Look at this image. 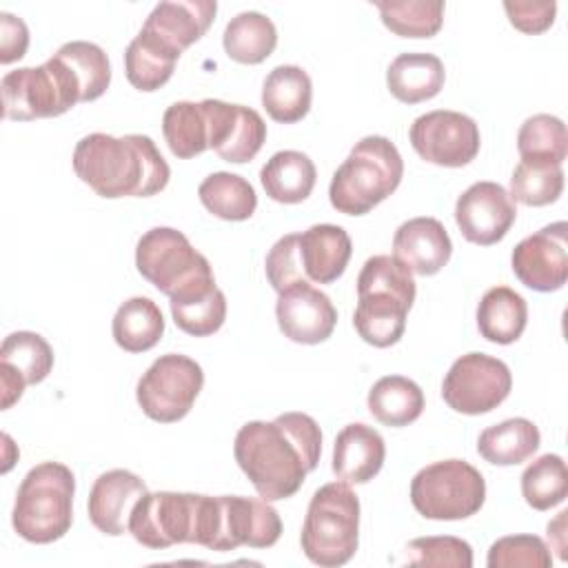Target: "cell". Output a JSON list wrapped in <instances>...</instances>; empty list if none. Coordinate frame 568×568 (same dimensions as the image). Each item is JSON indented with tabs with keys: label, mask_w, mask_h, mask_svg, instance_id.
Segmentation results:
<instances>
[{
	"label": "cell",
	"mask_w": 568,
	"mask_h": 568,
	"mask_svg": "<svg viewBox=\"0 0 568 568\" xmlns=\"http://www.w3.org/2000/svg\"><path fill=\"white\" fill-rule=\"evenodd\" d=\"M322 430L306 413H282L273 422H246L233 444V455L257 495L266 501L293 497L306 475L317 468Z\"/></svg>",
	"instance_id": "obj_1"
},
{
	"label": "cell",
	"mask_w": 568,
	"mask_h": 568,
	"mask_svg": "<svg viewBox=\"0 0 568 568\" xmlns=\"http://www.w3.org/2000/svg\"><path fill=\"white\" fill-rule=\"evenodd\" d=\"M73 171L100 197H151L166 189L171 169L149 135L89 133L73 149Z\"/></svg>",
	"instance_id": "obj_2"
},
{
	"label": "cell",
	"mask_w": 568,
	"mask_h": 568,
	"mask_svg": "<svg viewBox=\"0 0 568 568\" xmlns=\"http://www.w3.org/2000/svg\"><path fill=\"white\" fill-rule=\"evenodd\" d=\"M415 293L413 271L395 255L368 257L357 275V306L353 313L357 335L375 348L397 344Z\"/></svg>",
	"instance_id": "obj_3"
},
{
	"label": "cell",
	"mask_w": 568,
	"mask_h": 568,
	"mask_svg": "<svg viewBox=\"0 0 568 568\" xmlns=\"http://www.w3.org/2000/svg\"><path fill=\"white\" fill-rule=\"evenodd\" d=\"M404 160L384 135H366L333 173L328 200L344 215H366L402 182Z\"/></svg>",
	"instance_id": "obj_4"
},
{
	"label": "cell",
	"mask_w": 568,
	"mask_h": 568,
	"mask_svg": "<svg viewBox=\"0 0 568 568\" xmlns=\"http://www.w3.org/2000/svg\"><path fill=\"white\" fill-rule=\"evenodd\" d=\"M75 477L60 462L33 466L18 486L11 524L31 544H51L64 537L73 521Z\"/></svg>",
	"instance_id": "obj_5"
},
{
	"label": "cell",
	"mask_w": 568,
	"mask_h": 568,
	"mask_svg": "<svg viewBox=\"0 0 568 568\" xmlns=\"http://www.w3.org/2000/svg\"><path fill=\"white\" fill-rule=\"evenodd\" d=\"M300 544L306 559L322 568L353 559L359 544V497L346 481H331L313 493Z\"/></svg>",
	"instance_id": "obj_6"
},
{
	"label": "cell",
	"mask_w": 568,
	"mask_h": 568,
	"mask_svg": "<svg viewBox=\"0 0 568 568\" xmlns=\"http://www.w3.org/2000/svg\"><path fill=\"white\" fill-rule=\"evenodd\" d=\"M135 266L169 300H184L217 286L211 262L182 231L171 226H153L138 240Z\"/></svg>",
	"instance_id": "obj_7"
},
{
	"label": "cell",
	"mask_w": 568,
	"mask_h": 568,
	"mask_svg": "<svg viewBox=\"0 0 568 568\" xmlns=\"http://www.w3.org/2000/svg\"><path fill=\"white\" fill-rule=\"evenodd\" d=\"M0 91L2 113L16 122L55 118L82 102L73 71L55 53L40 67H20L4 73Z\"/></svg>",
	"instance_id": "obj_8"
},
{
	"label": "cell",
	"mask_w": 568,
	"mask_h": 568,
	"mask_svg": "<svg viewBox=\"0 0 568 568\" xmlns=\"http://www.w3.org/2000/svg\"><path fill=\"white\" fill-rule=\"evenodd\" d=\"M410 501L426 519H466L484 506L486 481L484 475L464 459L433 462L413 477Z\"/></svg>",
	"instance_id": "obj_9"
},
{
	"label": "cell",
	"mask_w": 568,
	"mask_h": 568,
	"mask_svg": "<svg viewBox=\"0 0 568 568\" xmlns=\"http://www.w3.org/2000/svg\"><path fill=\"white\" fill-rule=\"evenodd\" d=\"M204 495L158 490L144 493L133 506L129 532L151 550L175 544H197Z\"/></svg>",
	"instance_id": "obj_10"
},
{
	"label": "cell",
	"mask_w": 568,
	"mask_h": 568,
	"mask_svg": "<svg viewBox=\"0 0 568 568\" xmlns=\"http://www.w3.org/2000/svg\"><path fill=\"white\" fill-rule=\"evenodd\" d=\"M204 386L202 366L180 353L160 355L138 379L135 399L142 413L160 424L189 415Z\"/></svg>",
	"instance_id": "obj_11"
},
{
	"label": "cell",
	"mask_w": 568,
	"mask_h": 568,
	"mask_svg": "<svg viewBox=\"0 0 568 568\" xmlns=\"http://www.w3.org/2000/svg\"><path fill=\"white\" fill-rule=\"evenodd\" d=\"M513 388L510 368L486 353H466L453 362L444 382V402L462 415L495 410Z\"/></svg>",
	"instance_id": "obj_12"
},
{
	"label": "cell",
	"mask_w": 568,
	"mask_h": 568,
	"mask_svg": "<svg viewBox=\"0 0 568 568\" xmlns=\"http://www.w3.org/2000/svg\"><path fill=\"white\" fill-rule=\"evenodd\" d=\"M415 153L437 166H466L470 164L481 144L477 122L459 111L437 109L413 120L408 131Z\"/></svg>",
	"instance_id": "obj_13"
},
{
	"label": "cell",
	"mask_w": 568,
	"mask_h": 568,
	"mask_svg": "<svg viewBox=\"0 0 568 568\" xmlns=\"http://www.w3.org/2000/svg\"><path fill=\"white\" fill-rule=\"evenodd\" d=\"M568 224L552 222L524 237L510 255L515 277L539 293L559 291L568 280Z\"/></svg>",
	"instance_id": "obj_14"
},
{
	"label": "cell",
	"mask_w": 568,
	"mask_h": 568,
	"mask_svg": "<svg viewBox=\"0 0 568 568\" xmlns=\"http://www.w3.org/2000/svg\"><path fill=\"white\" fill-rule=\"evenodd\" d=\"M217 535L213 541L215 552H229L240 546L271 548L282 535V519L266 499L220 495Z\"/></svg>",
	"instance_id": "obj_15"
},
{
	"label": "cell",
	"mask_w": 568,
	"mask_h": 568,
	"mask_svg": "<svg viewBox=\"0 0 568 568\" xmlns=\"http://www.w3.org/2000/svg\"><path fill=\"white\" fill-rule=\"evenodd\" d=\"M517 220L510 193L490 180L470 184L455 202V222L462 235L479 246L497 244Z\"/></svg>",
	"instance_id": "obj_16"
},
{
	"label": "cell",
	"mask_w": 568,
	"mask_h": 568,
	"mask_svg": "<svg viewBox=\"0 0 568 568\" xmlns=\"http://www.w3.org/2000/svg\"><path fill=\"white\" fill-rule=\"evenodd\" d=\"M277 326L295 344H320L333 335L337 308L331 297L311 282L300 280L277 293Z\"/></svg>",
	"instance_id": "obj_17"
},
{
	"label": "cell",
	"mask_w": 568,
	"mask_h": 568,
	"mask_svg": "<svg viewBox=\"0 0 568 568\" xmlns=\"http://www.w3.org/2000/svg\"><path fill=\"white\" fill-rule=\"evenodd\" d=\"M149 493L142 477L131 470L113 468L102 473L89 493V519L91 524L111 537L129 532V519L138 499Z\"/></svg>",
	"instance_id": "obj_18"
},
{
	"label": "cell",
	"mask_w": 568,
	"mask_h": 568,
	"mask_svg": "<svg viewBox=\"0 0 568 568\" xmlns=\"http://www.w3.org/2000/svg\"><path fill=\"white\" fill-rule=\"evenodd\" d=\"M393 255L417 275L439 273L450 255L453 242L437 217H413L397 226L393 235Z\"/></svg>",
	"instance_id": "obj_19"
},
{
	"label": "cell",
	"mask_w": 568,
	"mask_h": 568,
	"mask_svg": "<svg viewBox=\"0 0 568 568\" xmlns=\"http://www.w3.org/2000/svg\"><path fill=\"white\" fill-rule=\"evenodd\" d=\"M215 11V0H166L153 7L142 29L182 53L209 31Z\"/></svg>",
	"instance_id": "obj_20"
},
{
	"label": "cell",
	"mask_w": 568,
	"mask_h": 568,
	"mask_svg": "<svg viewBox=\"0 0 568 568\" xmlns=\"http://www.w3.org/2000/svg\"><path fill=\"white\" fill-rule=\"evenodd\" d=\"M384 437L366 424L344 426L333 444V473L346 484H368L384 466Z\"/></svg>",
	"instance_id": "obj_21"
},
{
	"label": "cell",
	"mask_w": 568,
	"mask_h": 568,
	"mask_svg": "<svg viewBox=\"0 0 568 568\" xmlns=\"http://www.w3.org/2000/svg\"><path fill=\"white\" fill-rule=\"evenodd\" d=\"M302 273L308 282L331 284L348 266L353 244L348 233L337 224H313L297 237Z\"/></svg>",
	"instance_id": "obj_22"
},
{
	"label": "cell",
	"mask_w": 568,
	"mask_h": 568,
	"mask_svg": "<svg viewBox=\"0 0 568 568\" xmlns=\"http://www.w3.org/2000/svg\"><path fill=\"white\" fill-rule=\"evenodd\" d=\"M446 80L444 62L433 53H399L388 71L386 84L393 98L404 104H419L435 98Z\"/></svg>",
	"instance_id": "obj_23"
},
{
	"label": "cell",
	"mask_w": 568,
	"mask_h": 568,
	"mask_svg": "<svg viewBox=\"0 0 568 568\" xmlns=\"http://www.w3.org/2000/svg\"><path fill=\"white\" fill-rule=\"evenodd\" d=\"M313 100V82L297 64H280L268 71L262 84V106L268 118L282 124L300 122Z\"/></svg>",
	"instance_id": "obj_24"
},
{
	"label": "cell",
	"mask_w": 568,
	"mask_h": 568,
	"mask_svg": "<svg viewBox=\"0 0 568 568\" xmlns=\"http://www.w3.org/2000/svg\"><path fill=\"white\" fill-rule=\"evenodd\" d=\"M317 180V169L313 160L302 151H277L273 153L260 171V182L266 195L282 204L304 202Z\"/></svg>",
	"instance_id": "obj_25"
},
{
	"label": "cell",
	"mask_w": 568,
	"mask_h": 568,
	"mask_svg": "<svg viewBox=\"0 0 568 568\" xmlns=\"http://www.w3.org/2000/svg\"><path fill=\"white\" fill-rule=\"evenodd\" d=\"M528 322L526 300L510 286L488 288L477 306V328L493 344H513L521 337Z\"/></svg>",
	"instance_id": "obj_26"
},
{
	"label": "cell",
	"mask_w": 568,
	"mask_h": 568,
	"mask_svg": "<svg viewBox=\"0 0 568 568\" xmlns=\"http://www.w3.org/2000/svg\"><path fill=\"white\" fill-rule=\"evenodd\" d=\"M180 55V51L171 49L153 33L140 29V33L129 42L124 51L126 80L138 91H158L171 80Z\"/></svg>",
	"instance_id": "obj_27"
},
{
	"label": "cell",
	"mask_w": 568,
	"mask_h": 568,
	"mask_svg": "<svg viewBox=\"0 0 568 568\" xmlns=\"http://www.w3.org/2000/svg\"><path fill=\"white\" fill-rule=\"evenodd\" d=\"M539 428L526 417H510L479 433L477 453L495 466H517L539 448Z\"/></svg>",
	"instance_id": "obj_28"
},
{
	"label": "cell",
	"mask_w": 568,
	"mask_h": 568,
	"mask_svg": "<svg viewBox=\"0 0 568 568\" xmlns=\"http://www.w3.org/2000/svg\"><path fill=\"white\" fill-rule=\"evenodd\" d=\"M111 333L115 344L126 353L151 351L164 335V317L151 297H131L113 315Z\"/></svg>",
	"instance_id": "obj_29"
},
{
	"label": "cell",
	"mask_w": 568,
	"mask_h": 568,
	"mask_svg": "<svg viewBox=\"0 0 568 568\" xmlns=\"http://www.w3.org/2000/svg\"><path fill=\"white\" fill-rule=\"evenodd\" d=\"M368 410L371 415L388 426L402 428L419 419L424 410V393L422 388L404 377V375H384L368 390Z\"/></svg>",
	"instance_id": "obj_30"
},
{
	"label": "cell",
	"mask_w": 568,
	"mask_h": 568,
	"mask_svg": "<svg viewBox=\"0 0 568 568\" xmlns=\"http://www.w3.org/2000/svg\"><path fill=\"white\" fill-rule=\"evenodd\" d=\"M224 51L240 64H260L277 47V29L260 11H242L229 20L222 36Z\"/></svg>",
	"instance_id": "obj_31"
},
{
	"label": "cell",
	"mask_w": 568,
	"mask_h": 568,
	"mask_svg": "<svg viewBox=\"0 0 568 568\" xmlns=\"http://www.w3.org/2000/svg\"><path fill=\"white\" fill-rule=\"evenodd\" d=\"M197 195L209 213L229 222H244L257 209V195L251 182L229 171L206 175L197 186Z\"/></svg>",
	"instance_id": "obj_32"
},
{
	"label": "cell",
	"mask_w": 568,
	"mask_h": 568,
	"mask_svg": "<svg viewBox=\"0 0 568 568\" xmlns=\"http://www.w3.org/2000/svg\"><path fill=\"white\" fill-rule=\"evenodd\" d=\"M162 133L171 153L180 160L209 149V118L202 102H173L162 115Z\"/></svg>",
	"instance_id": "obj_33"
},
{
	"label": "cell",
	"mask_w": 568,
	"mask_h": 568,
	"mask_svg": "<svg viewBox=\"0 0 568 568\" xmlns=\"http://www.w3.org/2000/svg\"><path fill=\"white\" fill-rule=\"evenodd\" d=\"M382 22L399 38H433L444 22L442 0H379Z\"/></svg>",
	"instance_id": "obj_34"
},
{
	"label": "cell",
	"mask_w": 568,
	"mask_h": 568,
	"mask_svg": "<svg viewBox=\"0 0 568 568\" xmlns=\"http://www.w3.org/2000/svg\"><path fill=\"white\" fill-rule=\"evenodd\" d=\"M55 55L73 71L80 84L82 102H93L109 89L111 62L104 49L98 47L95 42L71 40V42H64L55 51Z\"/></svg>",
	"instance_id": "obj_35"
},
{
	"label": "cell",
	"mask_w": 568,
	"mask_h": 568,
	"mask_svg": "<svg viewBox=\"0 0 568 568\" xmlns=\"http://www.w3.org/2000/svg\"><path fill=\"white\" fill-rule=\"evenodd\" d=\"M0 364L16 371L27 386L40 384L53 368V348L33 331H18L4 337L0 346Z\"/></svg>",
	"instance_id": "obj_36"
},
{
	"label": "cell",
	"mask_w": 568,
	"mask_h": 568,
	"mask_svg": "<svg viewBox=\"0 0 568 568\" xmlns=\"http://www.w3.org/2000/svg\"><path fill=\"white\" fill-rule=\"evenodd\" d=\"M521 495L535 510H550L568 495V470L559 455L546 453L521 473Z\"/></svg>",
	"instance_id": "obj_37"
},
{
	"label": "cell",
	"mask_w": 568,
	"mask_h": 568,
	"mask_svg": "<svg viewBox=\"0 0 568 568\" xmlns=\"http://www.w3.org/2000/svg\"><path fill=\"white\" fill-rule=\"evenodd\" d=\"M517 149L521 160H539L564 164L568 153L566 124L550 113H537L524 120L517 133Z\"/></svg>",
	"instance_id": "obj_38"
},
{
	"label": "cell",
	"mask_w": 568,
	"mask_h": 568,
	"mask_svg": "<svg viewBox=\"0 0 568 568\" xmlns=\"http://www.w3.org/2000/svg\"><path fill=\"white\" fill-rule=\"evenodd\" d=\"M564 191L561 164L521 160L510 175V197L526 206H546L559 200Z\"/></svg>",
	"instance_id": "obj_39"
},
{
	"label": "cell",
	"mask_w": 568,
	"mask_h": 568,
	"mask_svg": "<svg viewBox=\"0 0 568 568\" xmlns=\"http://www.w3.org/2000/svg\"><path fill=\"white\" fill-rule=\"evenodd\" d=\"M169 306L175 326L193 337L217 333L226 320V297L217 286L184 300H171Z\"/></svg>",
	"instance_id": "obj_40"
},
{
	"label": "cell",
	"mask_w": 568,
	"mask_h": 568,
	"mask_svg": "<svg viewBox=\"0 0 568 568\" xmlns=\"http://www.w3.org/2000/svg\"><path fill=\"white\" fill-rule=\"evenodd\" d=\"M408 566H437V568H470L473 548L468 541L450 535L417 537L404 548Z\"/></svg>",
	"instance_id": "obj_41"
},
{
	"label": "cell",
	"mask_w": 568,
	"mask_h": 568,
	"mask_svg": "<svg viewBox=\"0 0 568 568\" xmlns=\"http://www.w3.org/2000/svg\"><path fill=\"white\" fill-rule=\"evenodd\" d=\"M266 142V122L264 118L244 104H237V115L226 142L215 151L224 162L244 164L253 160Z\"/></svg>",
	"instance_id": "obj_42"
},
{
	"label": "cell",
	"mask_w": 568,
	"mask_h": 568,
	"mask_svg": "<svg viewBox=\"0 0 568 568\" xmlns=\"http://www.w3.org/2000/svg\"><path fill=\"white\" fill-rule=\"evenodd\" d=\"M486 564L488 568H550L552 555L537 535H508L490 546Z\"/></svg>",
	"instance_id": "obj_43"
},
{
	"label": "cell",
	"mask_w": 568,
	"mask_h": 568,
	"mask_svg": "<svg viewBox=\"0 0 568 568\" xmlns=\"http://www.w3.org/2000/svg\"><path fill=\"white\" fill-rule=\"evenodd\" d=\"M297 237L300 233H288L284 237H280L264 262V271L266 277L271 282V286L280 293L286 286L306 280L302 273V262H300V246H297ZM308 282V280H306Z\"/></svg>",
	"instance_id": "obj_44"
},
{
	"label": "cell",
	"mask_w": 568,
	"mask_h": 568,
	"mask_svg": "<svg viewBox=\"0 0 568 568\" xmlns=\"http://www.w3.org/2000/svg\"><path fill=\"white\" fill-rule=\"evenodd\" d=\"M506 16L515 29L521 33L535 36L546 31L555 22L557 13V2L552 0H539V2H504Z\"/></svg>",
	"instance_id": "obj_45"
},
{
	"label": "cell",
	"mask_w": 568,
	"mask_h": 568,
	"mask_svg": "<svg viewBox=\"0 0 568 568\" xmlns=\"http://www.w3.org/2000/svg\"><path fill=\"white\" fill-rule=\"evenodd\" d=\"M29 49V29L22 18L2 11L0 13V62L11 64L20 60Z\"/></svg>",
	"instance_id": "obj_46"
},
{
	"label": "cell",
	"mask_w": 568,
	"mask_h": 568,
	"mask_svg": "<svg viewBox=\"0 0 568 568\" xmlns=\"http://www.w3.org/2000/svg\"><path fill=\"white\" fill-rule=\"evenodd\" d=\"M24 379L11 371L9 366L0 364V390H2V410L11 408L24 393Z\"/></svg>",
	"instance_id": "obj_47"
},
{
	"label": "cell",
	"mask_w": 568,
	"mask_h": 568,
	"mask_svg": "<svg viewBox=\"0 0 568 568\" xmlns=\"http://www.w3.org/2000/svg\"><path fill=\"white\" fill-rule=\"evenodd\" d=\"M566 515H568V510H561L557 515V519L548 524V537H557V541L552 546L561 559H566Z\"/></svg>",
	"instance_id": "obj_48"
}]
</instances>
